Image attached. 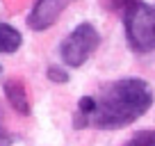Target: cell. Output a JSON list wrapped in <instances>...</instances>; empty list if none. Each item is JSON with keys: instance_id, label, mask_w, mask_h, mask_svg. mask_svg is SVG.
<instances>
[{"instance_id": "8992f818", "label": "cell", "mask_w": 155, "mask_h": 146, "mask_svg": "<svg viewBox=\"0 0 155 146\" xmlns=\"http://www.w3.org/2000/svg\"><path fill=\"white\" fill-rule=\"evenodd\" d=\"M23 44L21 32L9 23H0V53H16Z\"/></svg>"}, {"instance_id": "ba28073f", "label": "cell", "mask_w": 155, "mask_h": 146, "mask_svg": "<svg viewBox=\"0 0 155 146\" xmlns=\"http://www.w3.org/2000/svg\"><path fill=\"white\" fill-rule=\"evenodd\" d=\"M137 2H141V0H107L110 9H112V12H116V14L121 16V18H123V16H126L128 12H130L132 7L137 5Z\"/></svg>"}, {"instance_id": "6da1fadb", "label": "cell", "mask_w": 155, "mask_h": 146, "mask_svg": "<svg viewBox=\"0 0 155 146\" xmlns=\"http://www.w3.org/2000/svg\"><path fill=\"white\" fill-rule=\"evenodd\" d=\"M153 105V89L139 78L116 80L103 89L96 98V112L89 117V123L101 130H119L135 123Z\"/></svg>"}, {"instance_id": "3957f363", "label": "cell", "mask_w": 155, "mask_h": 146, "mask_svg": "<svg viewBox=\"0 0 155 146\" xmlns=\"http://www.w3.org/2000/svg\"><path fill=\"white\" fill-rule=\"evenodd\" d=\"M101 44V34L96 32L91 23H80L59 46L62 62L68 66H82L89 59V55L98 48Z\"/></svg>"}, {"instance_id": "7c38bea8", "label": "cell", "mask_w": 155, "mask_h": 146, "mask_svg": "<svg viewBox=\"0 0 155 146\" xmlns=\"http://www.w3.org/2000/svg\"><path fill=\"white\" fill-rule=\"evenodd\" d=\"M0 75H2V66H0Z\"/></svg>"}, {"instance_id": "7a4b0ae2", "label": "cell", "mask_w": 155, "mask_h": 146, "mask_svg": "<svg viewBox=\"0 0 155 146\" xmlns=\"http://www.w3.org/2000/svg\"><path fill=\"white\" fill-rule=\"evenodd\" d=\"M126 37L132 50L137 53H150L155 50V7L146 5L144 0L137 2L126 16Z\"/></svg>"}, {"instance_id": "9c48e42d", "label": "cell", "mask_w": 155, "mask_h": 146, "mask_svg": "<svg viewBox=\"0 0 155 146\" xmlns=\"http://www.w3.org/2000/svg\"><path fill=\"white\" fill-rule=\"evenodd\" d=\"M78 112L84 114V117H91L96 112V98L94 96H82L78 101Z\"/></svg>"}, {"instance_id": "30bf717a", "label": "cell", "mask_w": 155, "mask_h": 146, "mask_svg": "<svg viewBox=\"0 0 155 146\" xmlns=\"http://www.w3.org/2000/svg\"><path fill=\"white\" fill-rule=\"evenodd\" d=\"M46 75H48V80H53V82H57V85H64V82H68V75L66 71H64L62 66H48V71H46Z\"/></svg>"}, {"instance_id": "8fae6325", "label": "cell", "mask_w": 155, "mask_h": 146, "mask_svg": "<svg viewBox=\"0 0 155 146\" xmlns=\"http://www.w3.org/2000/svg\"><path fill=\"white\" fill-rule=\"evenodd\" d=\"M9 144H12V137L5 130V123H2V117H0V146H9Z\"/></svg>"}, {"instance_id": "52a82bcc", "label": "cell", "mask_w": 155, "mask_h": 146, "mask_svg": "<svg viewBox=\"0 0 155 146\" xmlns=\"http://www.w3.org/2000/svg\"><path fill=\"white\" fill-rule=\"evenodd\" d=\"M126 146H155V130H141Z\"/></svg>"}, {"instance_id": "5b68a950", "label": "cell", "mask_w": 155, "mask_h": 146, "mask_svg": "<svg viewBox=\"0 0 155 146\" xmlns=\"http://www.w3.org/2000/svg\"><path fill=\"white\" fill-rule=\"evenodd\" d=\"M5 96L9 101V105L14 107L18 114L28 117L30 114V101H28V91H25L21 80H7L5 82Z\"/></svg>"}, {"instance_id": "277c9868", "label": "cell", "mask_w": 155, "mask_h": 146, "mask_svg": "<svg viewBox=\"0 0 155 146\" xmlns=\"http://www.w3.org/2000/svg\"><path fill=\"white\" fill-rule=\"evenodd\" d=\"M68 2L71 0H37V5L32 7V12L28 16V28L34 32L48 30L59 18V14L68 7Z\"/></svg>"}]
</instances>
